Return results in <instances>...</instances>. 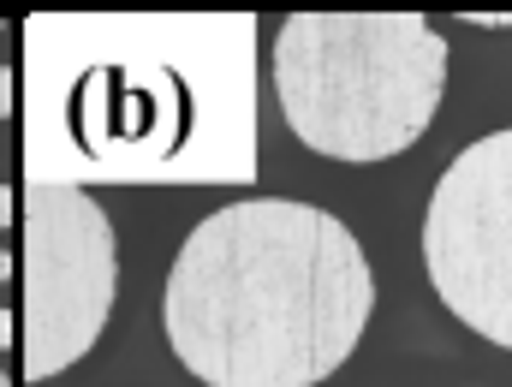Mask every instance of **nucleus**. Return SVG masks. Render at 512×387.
Listing matches in <instances>:
<instances>
[{"label": "nucleus", "instance_id": "obj_4", "mask_svg": "<svg viewBox=\"0 0 512 387\" xmlns=\"http://www.w3.org/2000/svg\"><path fill=\"white\" fill-rule=\"evenodd\" d=\"M423 268L471 334L512 352V126L477 137L441 173L423 215Z\"/></svg>", "mask_w": 512, "mask_h": 387}, {"label": "nucleus", "instance_id": "obj_3", "mask_svg": "<svg viewBox=\"0 0 512 387\" xmlns=\"http://www.w3.org/2000/svg\"><path fill=\"white\" fill-rule=\"evenodd\" d=\"M120 257L108 209L78 185H30L24 197V376L72 370L108 328Z\"/></svg>", "mask_w": 512, "mask_h": 387}, {"label": "nucleus", "instance_id": "obj_8", "mask_svg": "<svg viewBox=\"0 0 512 387\" xmlns=\"http://www.w3.org/2000/svg\"><path fill=\"white\" fill-rule=\"evenodd\" d=\"M6 280H12V257H6V251H0V286H6Z\"/></svg>", "mask_w": 512, "mask_h": 387}, {"label": "nucleus", "instance_id": "obj_9", "mask_svg": "<svg viewBox=\"0 0 512 387\" xmlns=\"http://www.w3.org/2000/svg\"><path fill=\"white\" fill-rule=\"evenodd\" d=\"M0 387H6V370H0Z\"/></svg>", "mask_w": 512, "mask_h": 387}, {"label": "nucleus", "instance_id": "obj_2", "mask_svg": "<svg viewBox=\"0 0 512 387\" xmlns=\"http://www.w3.org/2000/svg\"><path fill=\"white\" fill-rule=\"evenodd\" d=\"M447 42L423 12H292L274 36V96L328 161L405 155L441 108Z\"/></svg>", "mask_w": 512, "mask_h": 387}, {"label": "nucleus", "instance_id": "obj_5", "mask_svg": "<svg viewBox=\"0 0 512 387\" xmlns=\"http://www.w3.org/2000/svg\"><path fill=\"white\" fill-rule=\"evenodd\" d=\"M18 108V78H12V66H0V120Z\"/></svg>", "mask_w": 512, "mask_h": 387}, {"label": "nucleus", "instance_id": "obj_7", "mask_svg": "<svg viewBox=\"0 0 512 387\" xmlns=\"http://www.w3.org/2000/svg\"><path fill=\"white\" fill-rule=\"evenodd\" d=\"M0 227H12V191L0 185Z\"/></svg>", "mask_w": 512, "mask_h": 387}, {"label": "nucleus", "instance_id": "obj_1", "mask_svg": "<svg viewBox=\"0 0 512 387\" xmlns=\"http://www.w3.org/2000/svg\"><path fill=\"white\" fill-rule=\"evenodd\" d=\"M364 245L316 203L245 197L191 227L161 322L179 364L209 387H316L370 328Z\"/></svg>", "mask_w": 512, "mask_h": 387}, {"label": "nucleus", "instance_id": "obj_6", "mask_svg": "<svg viewBox=\"0 0 512 387\" xmlns=\"http://www.w3.org/2000/svg\"><path fill=\"white\" fill-rule=\"evenodd\" d=\"M12 334H18V322H12V310H0V352L12 346Z\"/></svg>", "mask_w": 512, "mask_h": 387}]
</instances>
